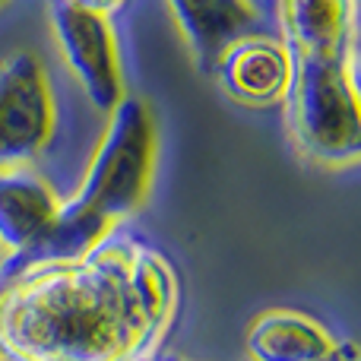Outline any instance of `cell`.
Wrapping results in <instances>:
<instances>
[{
    "instance_id": "6da1fadb",
    "label": "cell",
    "mask_w": 361,
    "mask_h": 361,
    "mask_svg": "<svg viewBox=\"0 0 361 361\" xmlns=\"http://www.w3.org/2000/svg\"><path fill=\"white\" fill-rule=\"evenodd\" d=\"M178 305L171 260L118 225L70 260L0 267V352L6 361H143Z\"/></svg>"
},
{
    "instance_id": "7a4b0ae2",
    "label": "cell",
    "mask_w": 361,
    "mask_h": 361,
    "mask_svg": "<svg viewBox=\"0 0 361 361\" xmlns=\"http://www.w3.org/2000/svg\"><path fill=\"white\" fill-rule=\"evenodd\" d=\"M292 146L320 169H349L361 156L355 48L330 57H292L286 89Z\"/></svg>"
},
{
    "instance_id": "3957f363",
    "label": "cell",
    "mask_w": 361,
    "mask_h": 361,
    "mask_svg": "<svg viewBox=\"0 0 361 361\" xmlns=\"http://www.w3.org/2000/svg\"><path fill=\"white\" fill-rule=\"evenodd\" d=\"M156 118L143 99H121L108 114V130L95 146L80 190L63 200L70 212L111 231L146 203L156 175Z\"/></svg>"
},
{
    "instance_id": "277c9868",
    "label": "cell",
    "mask_w": 361,
    "mask_h": 361,
    "mask_svg": "<svg viewBox=\"0 0 361 361\" xmlns=\"http://www.w3.org/2000/svg\"><path fill=\"white\" fill-rule=\"evenodd\" d=\"M57 108L42 61L16 51L0 63V169L32 165L54 137Z\"/></svg>"
},
{
    "instance_id": "5b68a950",
    "label": "cell",
    "mask_w": 361,
    "mask_h": 361,
    "mask_svg": "<svg viewBox=\"0 0 361 361\" xmlns=\"http://www.w3.org/2000/svg\"><path fill=\"white\" fill-rule=\"evenodd\" d=\"M51 29L89 105L102 114H111L124 99V70H121L111 19L82 10L70 0H54Z\"/></svg>"
},
{
    "instance_id": "8992f818",
    "label": "cell",
    "mask_w": 361,
    "mask_h": 361,
    "mask_svg": "<svg viewBox=\"0 0 361 361\" xmlns=\"http://www.w3.org/2000/svg\"><path fill=\"white\" fill-rule=\"evenodd\" d=\"M212 76L219 80L222 92L238 105H282L288 80H292V51L286 48L282 38L250 32L219 54Z\"/></svg>"
},
{
    "instance_id": "52a82bcc",
    "label": "cell",
    "mask_w": 361,
    "mask_h": 361,
    "mask_svg": "<svg viewBox=\"0 0 361 361\" xmlns=\"http://www.w3.org/2000/svg\"><path fill=\"white\" fill-rule=\"evenodd\" d=\"M244 352L247 361H358L355 343L288 307L257 314L244 333Z\"/></svg>"
},
{
    "instance_id": "ba28073f",
    "label": "cell",
    "mask_w": 361,
    "mask_h": 361,
    "mask_svg": "<svg viewBox=\"0 0 361 361\" xmlns=\"http://www.w3.org/2000/svg\"><path fill=\"white\" fill-rule=\"evenodd\" d=\"M169 10L200 73H212L219 54L260 25V10L250 0H169Z\"/></svg>"
},
{
    "instance_id": "9c48e42d",
    "label": "cell",
    "mask_w": 361,
    "mask_h": 361,
    "mask_svg": "<svg viewBox=\"0 0 361 361\" xmlns=\"http://www.w3.org/2000/svg\"><path fill=\"white\" fill-rule=\"evenodd\" d=\"M279 25L292 57L345 54L355 48V0H279Z\"/></svg>"
},
{
    "instance_id": "30bf717a",
    "label": "cell",
    "mask_w": 361,
    "mask_h": 361,
    "mask_svg": "<svg viewBox=\"0 0 361 361\" xmlns=\"http://www.w3.org/2000/svg\"><path fill=\"white\" fill-rule=\"evenodd\" d=\"M63 200L32 165L0 169V238L13 254L29 250L54 222Z\"/></svg>"
},
{
    "instance_id": "8fae6325",
    "label": "cell",
    "mask_w": 361,
    "mask_h": 361,
    "mask_svg": "<svg viewBox=\"0 0 361 361\" xmlns=\"http://www.w3.org/2000/svg\"><path fill=\"white\" fill-rule=\"evenodd\" d=\"M70 4H76V6H82V10H89V13H99V16L111 19V13H118L127 0H70Z\"/></svg>"
},
{
    "instance_id": "7c38bea8",
    "label": "cell",
    "mask_w": 361,
    "mask_h": 361,
    "mask_svg": "<svg viewBox=\"0 0 361 361\" xmlns=\"http://www.w3.org/2000/svg\"><path fill=\"white\" fill-rule=\"evenodd\" d=\"M143 361H190V358H180V355H171V352H152L149 358H143Z\"/></svg>"
},
{
    "instance_id": "4fadbf2b",
    "label": "cell",
    "mask_w": 361,
    "mask_h": 361,
    "mask_svg": "<svg viewBox=\"0 0 361 361\" xmlns=\"http://www.w3.org/2000/svg\"><path fill=\"white\" fill-rule=\"evenodd\" d=\"M6 260H10V247H6V244H4V238H0V267H4Z\"/></svg>"
},
{
    "instance_id": "5bb4252c",
    "label": "cell",
    "mask_w": 361,
    "mask_h": 361,
    "mask_svg": "<svg viewBox=\"0 0 361 361\" xmlns=\"http://www.w3.org/2000/svg\"><path fill=\"white\" fill-rule=\"evenodd\" d=\"M0 361H6V355H4V352H0Z\"/></svg>"
},
{
    "instance_id": "9a60e30c",
    "label": "cell",
    "mask_w": 361,
    "mask_h": 361,
    "mask_svg": "<svg viewBox=\"0 0 361 361\" xmlns=\"http://www.w3.org/2000/svg\"><path fill=\"white\" fill-rule=\"evenodd\" d=\"M0 4H6V0H0Z\"/></svg>"
}]
</instances>
